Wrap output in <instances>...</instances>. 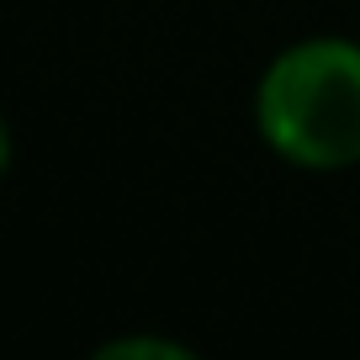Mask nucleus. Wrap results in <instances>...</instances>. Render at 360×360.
<instances>
[{"mask_svg": "<svg viewBox=\"0 0 360 360\" xmlns=\"http://www.w3.org/2000/svg\"><path fill=\"white\" fill-rule=\"evenodd\" d=\"M255 133L270 154L307 175L360 165V43L313 32L286 43L255 79Z\"/></svg>", "mask_w": 360, "mask_h": 360, "instance_id": "f257e3e1", "label": "nucleus"}, {"mask_svg": "<svg viewBox=\"0 0 360 360\" xmlns=\"http://www.w3.org/2000/svg\"><path fill=\"white\" fill-rule=\"evenodd\" d=\"M96 360H196V349L165 334H122L96 349Z\"/></svg>", "mask_w": 360, "mask_h": 360, "instance_id": "f03ea898", "label": "nucleus"}]
</instances>
